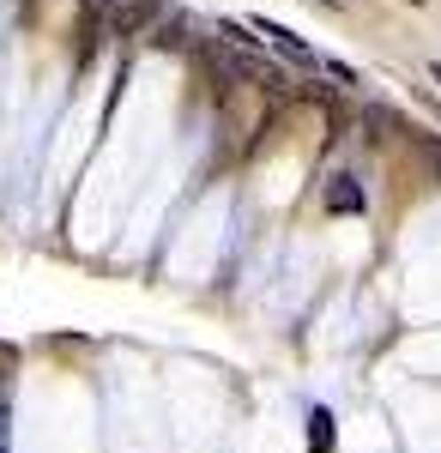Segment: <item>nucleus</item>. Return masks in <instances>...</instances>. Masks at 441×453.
Masks as SVG:
<instances>
[{"label": "nucleus", "instance_id": "nucleus-1", "mask_svg": "<svg viewBox=\"0 0 441 453\" xmlns=\"http://www.w3.org/2000/svg\"><path fill=\"white\" fill-rule=\"evenodd\" d=\"M254 31H267L272 42H278V49H284V55H297V61H314V55H308L303 42H297V36H284V31H278V25H254Z\"/></svg>", "mask_w": 441, "mask_h": 453}, {"label": "nucleus", "instance_id": "nucleus-2", "mask_svg": "<svg viewBox=\"0 0 441 453\" xmlns=\"http://www.w3.org/2000/svg\"><path fill=\"white\" fill-rule=\"evenodd\" d=\"M327 448H333V418L314 411V453H327Z\"/></svg>", "mask_w": 441, "mask_h": 453}, {"label": "nucleus", "instance_id": "nucleus-3", "mask_svg": "<svg viewBox=\"0 0 441 453\" xmlns=\"http://www.w3.org/2000/svg\"><path fill=\"white\" fill-rule=\"evenodd\" d=\"M321 6H339V0H321Z\"/></svg>", "mask_w": 441, "mask_h": 453}]
</instances>
